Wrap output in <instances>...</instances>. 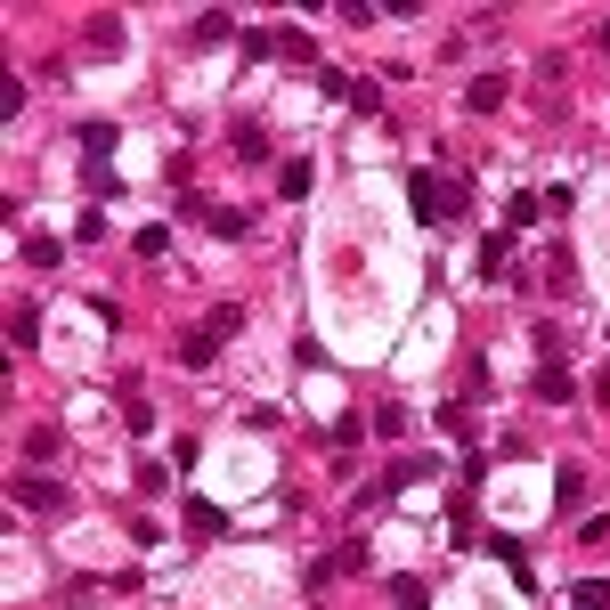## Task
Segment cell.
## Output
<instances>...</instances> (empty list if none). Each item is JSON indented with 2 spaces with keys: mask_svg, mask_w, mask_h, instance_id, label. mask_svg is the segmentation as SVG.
<instances>
[{
  "mask_svg": "<svg viewBox=\"0 0 610 610\" xmlns=\"http://www.w3.org/2000/svg\"><path fill=\"white\" fill-rule=\"evenodd\" d=\"M318 90H326L334 106H350V114H375V82H350L342 66H326V74H318Z\"/></svg>",
  "mask_w": 610,
  "mask_h": 610,
  "instance_id": "6da1fadb",
  "label": "cell"
},
{
  "mask_svg": "<svg viewBox=\"0 0 610 610\" xmlns=\"http://www.w3.org/2000/svg\"><path fill=\"white\" fill-rule=\"evenodd\" d=\"M537 391H545V399H570V366H562V350L537 358Z\"/></svg>",
  "mask_w": 610,
  "mask_h": 610,
  "instance_id": "7a4b0ae2",
  "label": "cell"
},
{
  "mask_svg": "<svg viewBox=\"0 0 610 610\" xmlns=\"http://www.w3.org/2000/svg\"><path fill=\"white\" fill-rule=\"evenodd\" d=\"M464 106H472V114H497V106H505V74H480V82L464 90Z\"/></svg>",
  "mask_w": 610,
  "mask_h": 610,
  "instance_id": "3957f363",
  "label": "cell"
},
{
  "mask_svg": "<svg viewBox=\"0 0 610 610\" xmlns=\"http://www.w3.org/2000/svg\"><path fill=\"white\" fill-rule=\"evenodd\" d=\"M106 155H114V122H90V131H82V163L106 171Z\"/></svg>",
  "mask_w": 610,
  "mask_h": 610,
  "instance_id": "277c9868",
  "label": "cell"
},
{
  "mask_svg": "<svg viewBox=\"0 0 610 610\" xmlns=\"http://www.w3.org/2000/svg\"><path fill=\"white\" fill-rule=\"evenodd\" d=\"M188 537H228V513L196 497V505H188Z\"/></svg>",
  "mask_w": 610,
  "mask_h": 610,
  "instance_id": "5b68a950",
  "label": "cell"
},
{
  "mask_svg": "<svg viewBox=\"0 0 610 610\" xmlns=\"http://www.w3.org/2000/svg\"><path fill=\"white\" fill-rule=\"evenodd\" d=\"M269 155V131L261 122H236V163H261Z\"/></svg>",
  "mask_w": 610,
  "mask_h": 610,
  "instance_id": "8992f818",
  "label": "cell"
},
{
  "mask_svg": "<svg viewBox=\"0 0 610 610\" xmlns=\"http://www.w3.org/2000/svg\"><path fill=\"white\" fill-rule=\"evenodd\" d=\"M9 497H17V505H57V488H49L41 472H17V488H9Z\"/></svg>",
  "mask_w": 610,
  "mask_h": 610,
  "instance_id": "52a82bcc",
  "label": "cell"
},
{
  "mask_svg": "<svg viewBox=\"0 0 610 610\" xmlns=\"http://www.w3.org/2000/svg\"><path fill=\"white\" fill-rule=\"evenodd\" d=\"M554 505H562V513H578V505H586V472H578V464H562V488H554Z\"/></svg>",
  "mask_w": 610,
  "mask_h": 610,
  "instance_id": "ba28073f",
  "label": "cell"
},
{
  "mask_svg": "<svg viewBox=\"0 0 610 610\" xmlns=\"http://www.w3.org/2000/svg\"><path fill=\"white\" fill-rule=\"evenodd\" d=\"M212 342H220V334H212V326H196L188 342H179V358H188V366H212Z\"/></svg>",
  "mask_w": 610,
  "mask_h": 610,
  "instance_id": "9c48e42d",
  "label": "cell"
},
{
  "mask_svg": "<svg viewBox=\"0 0 610 610\" xmlns=\"http://www.w3.org/2000/svg\"><path fill=\"white\" fill-rule=\"evenodd\" d=\"M391 602H399V610H423V602H432V586H423V578H391Z\"/></svg>",
  "mask_w": 610,
  "mask_h": 610,
  "instance_id": "30bf717a",
  "label": "cell"
},
{
  "mask_svg": "<svg viewBox=\"0 0 610 610\" xmlns=\"http://www.w3.org/2000/svg\"><path fill=\"white\" fill-rule=\"evenodd\" d=\"M277 196H285V204L310 196V163H285V171H277Z\"/></svg>",
  "mask_w": 610,
  "mask_h": 610,
  "instance_id": "8fae6325",
  "label": "cell"
},
{
  "mask_svg": "<svg viewBox=\"0 0 610 610\" xmlns=\"http://www.w3.org/2000/svg\"><path fill=\"white\" fill-rule=\"evenodd\" d=\"M228 33H236L228 9H204V17H196V41H228Z\"/></svg>",
  "mask_w": 610,
  "mask_h": 610,
  "instance_id": "7c38bea8",
  "label": "cell"
},
{
  "mask_svg": "<svg viewBox=\"0 0 610 610\" xmlns=\"http://www.w3.org/2000/svg\"><path fill=\"white\" fill-rule=\"evenodd\" d=\"M570 602H578V610H602V602H610V578H578Z\"/></svg>",
  "mask_w": 610,
  "mask_h": 610,
  "instance_id": "4fadbf2b",
  "label": "cell"
},
{
  "mask_svg": "<svg viewBox=\"0 0 610 610\" xmlns=\"http://www.w3.org/2000/svg\"><path fill=\"white\" fill-rule=\"evenodd\" d=\"M204 228H212V236H228V244H236V236H244V212H204Z\"/></svg>",
  "mask_w": 610,
  "mask_h": 610,
  "instance_id": "5bb4252c",
  "label": "cell"
},
{
  "mask_svg": "<svg viewBox=\"0 0 610 610\" xmlns=\"http://www.w3.org/2000/svg\"><path fill=\"white\" fill-rule=\"evenodd\" d=\"M9 342H17V350H33V342H41V326H33V310H17V318H9Z\"/></svg>",
  "mask_w": 610,
  "mask_h": 610,
  "instance_id": "9a60e30c",
  "label": "cell"
},
{
  "mask_svg": "<svg viewBox=\"0 0 610 610\" xmlns=\"http://www.w3.org/2000/svg\"><path fill=\"white\" fill-rule=\"evenodd\" d=\"M594 49H610V17H602V25H594Z\"/></svg>",
  "mask_w": 610,
  "mask_h": 610,
  "instance_id": "2e32d148",
  "label": "cell"
}]
</instances>
